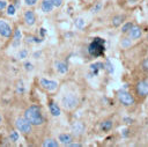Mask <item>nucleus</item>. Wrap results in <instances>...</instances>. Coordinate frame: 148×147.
Returning a JSON list of instances; mask_svg holds the SVG:
<instances>
[{"label":"nucleus","instance_id":"f257e3e1","mask_svg":"<svg viewBox=\"0 0 148 147\" xmlns=\"http://www.w3.org/2000/svg\"><path fill=\"white\" fill-rule=\"evenodd\" d=\"M24 117L31 123L32 126H40L44 123V115L39 105H30L24 111Z\"/></svg>","mask_w":148,"mask_h":147},{"label":"nucleus","instance_id":"f03ea898","mask_svg":"<svg viewBox=\"0 0 148 147\" xmlns=\"http://www.w3.org/2000/svg\"><path fill=\"white\" fill-rule=\"evenodd\" d=\"M80 104V100L79 97L73 94V93H68V94H65L62 97H61V106L65 109V110H74L75 108H77V105Z\"/></svg>","mask_w":148,"mask_h":147},{"label":"nucleus","instance_id":"7ed1b4c3","mask_svg":"<svg viewBox=\"0 0 148 147\" xmlns=\"http://www.w3.org/2000/svg\"><path fill=\"white\" fill-rule=\"evenodd\" d=\"M104 51V41L102 38H94V41L88 46V52L92 57H98Z\"/></svg>","mask_w":148,"mask_h":147},{"label":"nucleus","instance_id":"20e7f679","mask_svg":"<svg viewBox=\"0 0 148 147\" xmlns=\"http://www.w3.org/2000/svg\"><path fill=\"white\" fill-rule=\"evenodd\" d=\"M14 125H15V128L23 134H29L32 132V125L25 117H17Z\"/></svg>","mask_w":148,"mask_h":147},{"label":"nucleus","instance_id":"39448f33","mask_svg":"<svg viewBox=\"0 0 148 147\" xmlns=\"http://www.w3.org/2000/svg\"><path fill=\"white\" fill-rule=\"evenodd\" d=\"M117 97H118L119 102L125 106H130V105L134 104V97L132 96L131 93H128L126 90H118Z\"/></svg>","mask_w":148,"mask_h":147},{"label":"nucleus","instance_id":"423d86ee","mask_svg":"<svg viewBox=\"0 0 148 147\" xmlns=\"http://www.w3.org/2000/svg\"><path fill=\"white\" fill-rule=\"evenodd\" d=\"M39 86L46 91H54L58 88L59 83L54 80H50V79H46V78H40L39 79Z\"/></svg>","mask_w":148,"mask_h":147},{"label":"nucleus","instance_id":"0eeeda50","mask_svg":"<svg viewBox=\"0 0 148 147\" xmlns=\"http://www.w3.org/2000/svg\"><path fill=\"white\" fill-rule=\"evenodd\" d=\"M0 35L5 38H10L12 35H13L12 27L3 19H0Z\"/></svg>","mask_w":148,"mask_h":147},{"label":"nucleus","instance_id":"6e6552de","mask_svg":"<svg viewBox=\"0 0 148 147\" xmlns=\"http://www.w3.org/2000/svg\"><path fill=\"white\" fill-rule=\"evenodd\" d=\"M72 134L75 137H80L86 132V125L82 122H74L71 126Z\"/></svg>","mask_w":148,"mask_h":147},{"label":"nucleus","instance_id":"1a4fd4ad","mask_svg":"<svg viewBox=\"0 0 148 147\" xmlns=\"http://www.w3.org/2000/svg\"><path fill=\"white\" fill-rule=\"evenodd\" d=\"M23 21H24V23L27 25L32 27L36 23V15H35L34 10H31V9L25 10L24 14H23Z\"/></svg>","mask_w":148,"mask_h":147},{"label":"nucleus","instance_id":"9d476101","mask_svg":"<svg viewBox=\"0 0 148 147\" xmlns=\"http://www.w3.org/2000/svg\"><path fill=\"white\" fill-rule=\"evenodd\" d=\"M136 93L140 95V96H147L148 95V81L146 80H141L136 83Z\"/></svg>","mask_w":148,"mask_h":147},{"label":"nucleus","instance_id":"9b49d317","mask_svg":"<svg viewBox=\"0 0 148 147\" xmlns=\"http://www.w3.org/2000/svg\"><path fill=\"white\" fill-rule=\"evenodd\" d=\"M73 139H74V135L72 133H60L58 135V141L59 144L64 145V146H68L71 142H73Z\"/></svg>","mask_w":148,"mask_h":147},{"label":"nucleus","instance_id":"f8f14e48","mask_svg":"<svg viewBox=\"0 0 148 147\" xmlns=\"http://www.w3.org/2000/svg\"><path fill=\"white\" fill-rule=\"evenodd\" d=\"M127 34H128V37H130L131 39H139V38L142 36V30H141L140 27L133 25V27L128 30Z\"/></svg>","mask_w":148,"mask_h":147},{"label":"nucleus","instance_id":"ddd939ff","mask_svg":"<svg viewBox=\"0 0 148 147\" xmlns=\"http://www.w3.org/2000/svg\"><path fill=\"white\" fill-rule=\"evenodd\" d=\"M49 110H50V113L53 116V117H58L61 115V109L59 106V104L54 101H50L49 102Z\"/></svg>","mask_w":148,"mask_h":147},{"label":"nucleus","instance_id":"4468645a","mask_svg":"<svg viewBox=\"0 0 148 147\" xmlns=\"http://www.w3.org/2000/svg\"><path fill=\"white\" fill-rule=\"evenodd\" d=\"M54 68H56V71H57L58 73H60V74H66V73L68 72V65H67L65 61H60V60L56 61V63H54Z\"/></svg>","mask_w":148,"mask_h":147},{"label":"nucleus","instance_id":"2eb2a0df","mask_svg":"<svg viewBox=\"0 0 148 147\" xmlns=\"http://www.w3.org/2000/svg\"><path fill=\"white\" fill-rule=\"evenodd\" d=\"M40 8L43 10V13L47 14V13H51L54 8L53 6V2L52 0H42V3H40Z\"/></svg>","mask_w":148,"mask_h":147},{"label":"nucleus","instance_id":"dca6fc26","mask_svg":"<svg viewBox=\"0 0 148 147\" xmlns=\"http://www.w3.org/2000/svg\"><path fill=\"white\" fill-rule=\"evenodd\" d=\"M42 145L44 147H58L59 141H57V139H53V138H46V139H44Z\"/></svg>","mask_w":148,"mask_h":147},{"label":"nucleus","instance_id":"f3484780","mask_svg":"<svg viewBox=\"0 0 148 147\" xmlns=\"http://www.w3.org/2000/svg\"><path fill=\"white\" fill-rule=\"evenodd\" d=\"M112 126H113V123H112V120H110V119L103 120V122L101 123V130L104 131V132L110 131V130L112 128Z\"/></svg>","mask_w":148,"mask_h":147},{"label":"nucleus","instance_id":"a211bd4d","mask_svg":"<svg viewBox=\"0 0 148 147\" xmlns=\"http://www.w3.org/2000/svg\"><path fill=\"white\" fill-rule=\"evenodd\" d=\"M21 37H22V35H21L20 29H16V30L14 31V35H13V45H14V46H16V45L20 44Z\"/></svg>","mask_w":148,"mask_h":147},{"label":"nucleus","instance_id":"6ab92c4d","mask_svg":"<svg viewBox=\"0 0 148 147\" xmlns=\"http://www.w3.org/2000/svg\"><path fill=\"white\" fill-rule=\"evenodd\" d=\"M123 21H124V16L123 15H116V16L112 17V25L113 27H118V25H120L123 23Z\"/></svg>","mask_w":148,"mask_h":147},{"label":"nucleus","instance_id":"aec40b11","mask_svg":"<svg viewBox=\"0 0 148 147\" xmlns=\"http://www.w3.org/2000/svg\"><path fill=\"white\" fill-rule=\"evenodd\" d=\"M18 138H20V134H18V131L17 130H12L9 132V140L12 142H16L18 140Z\"/></svg>","mask_w":148,"mask_h":147},{"label":"nucleus","instance_id":"412c9836","mask_svg":"<svg viewBox=\"0 0 148 147\" xmlns=\"http://www.w3.org/2000/svg\"><path fill=\"white\" fill-rule=\"evenodd\" d=\"M74 24H75V27H76L77 29H82V28L86 25V21H84V19H82V17H77V19H75Z\"/></svg>","mask_w":148,"mask_h":147},{"label":"nucleus","instance_id":"4be33fe9","mask_svg":"<svg viewBox=\"0 0 148 147\" xmlns=\"http://www.w3.org/2000/svg\"><path fill=\"white\" fill-rule=\"evenodd\" d=\"M120 45H121L123 49H127V47H130L132 45V39L130 37L128 38H123L121 42H120Z\"/></svg>","mask_w":148,"mask_h":147},{"label":"nucleus","instance_id":"5701e85b","mask_svg":"<svg viewBox=\"0 0 148 147\" xmlns=\"http://www.w3.org/2000/svg\"><path fill=\"white\" fill-rule=\"evenodd\" d=\"M18 59H25L28 58V51L25 49H21L18 52H17V56H16Z\"/></svg>","mask_w":148,"mask_h":147},{"label":"nucleus","instance_id":"b1692460","mask_svg":"<svg viewBox=\"0 0 148 147\" xmlns=\"http://www.w3.org/2000/svg\"><path fill=\"white\" fill-rule=\"evenodd\" d=\"M15 12H16V8L13 3H10L9 6H7V15L9 16H14L15 15Z\"/></svg>","mask_w":148,"mask_h":147},{"label":"nucleus","instance_id":"393cba45","mask_svg":"<svg viewBox=\"0 0 148 147\" xmlns=\"http://www.w3.org/2000/svg\"><path fill=\"white\" fill-rule=\"evenodd\" d=\"M132 27H133V23H132V22H126V23L121 27V32H123V34L128 32V30H130Z\"/></svg>","mask_w":148,"mask_h":147},{"label":"nucleus","instance_id":"a878e982","mask_svg":"<svg viewBox=\"0 0 148 147\" xmlns=\"http://www.w3.org/2000/svg\"><path fill=\"white\" fill-rule=\"evenodd\" d=\"M90 68H91V71H94L95 73H97L98 69L103 68V64H102V63H95V64H91V65H90Z\"/></svg>","mask_w":148,"mask_h":147},{"label":"nucleus","instance_id":"bb28decb","mask_svg":"<svg viewBox=\"0 0 148 147\" xmlns=\"http://www.w3.org/2000/svg\"><path fill=\"white\" fill-rule=\"evenodd\" d=\"M101 8H102V3H101V2H97V3L91 8V13H98V12L101 10Z\"/></svg>","mask_w":148,"mask_h":147},{"label":"nucleus","instance_id":"cd10ccee","mask_svg":"<svg viewBox=\"0 0 148 147\" xmlns=\"http://www.w3.org/2000/svg\"><path fill=\"white\" fill-rule=\"evenodd\" d=\"M24 68H25V71H29V72H31L32 69H34V66H32V64L31 63H24Z\"/></svg>","mask_w":148,"mask_h":147},{"label":"nucleus","instance_id":"c85d7f7f","mask_svg":"<svg viewBox=\"0 0 148 147\" xmlns=\"http://www.w3.org/2000/svg\"><path fill=\"white\" fill-rule=\"evenodd\" d=\"M38 2V0H24V3L27 6H35Z\"/></svg>","mask_w":148,"mask_h":147},{"label":"nucleus","instance_id":"c756f323","mask_svg":"<svg viewBox=\"0 0 148 147\" xmlns=\"http://www.w3.org/2000/svg\"><path fill=\"white\" fill-rule=\"evenodd\" d=\"M17 93H20V94H22L23 91H24V87H23V83H22V81H20V83L17 84V90H16Z\"/></svg>","mask_w":148,"mask_h":147},{"label":"nucleus","instance_id":"7c9ffc66","mask_svg":"<svg viewBox=\"0 0 148 147\" xmlns=\"http://www.w3.org/2000/svg\"><path fill=\"white\" fill-rule=\"evenodd\" d=\"M52 2H53V6H54V7L59 8V7H60V6L62 5L64 0H52Z\"/></svg>","mask_w":148,"mask_h":147},{"label":"nucleus","instance_id":"2f4dec72","mask_svg":"<svg viewBox=\"0 0 148 147\" xmlns=\"http://www.w3.org/2000/svg\"><path fill=\"white\" fill-rule=\"evenodd\" d=\"M7 7V2L5 0H0V10H3Z\"/></svg>","mask_w":148,"mask_h":147},{"label":"nucleus","instance_id":"473e14b6","mask_svg":"<svg viewBox=\"0 0 148 147\" xmlns=\"http://www.w3.org/2000/svg\"><path fill=\"white\" fill-rule=\"evenodd\" d=\"M142 67H143L145 71L148 72V58H146V59L143 60V63H142Z\"/></svg>","mask_w":148,"mask_h":147},{"label":"nucleus","instance_id":"72a5a7b5","mask_svg":"<svg viewBox=\"0 0 148 147\" xmlns=\"http://www.w3.org/2000/svg\"><path fill=\"white\" fill-rule=\"evenodd\" d=\"M68 146H71V147H81L82 145H81V144H79V142H71Z\"/></svg>","mask_w":148,"mask_h":147},{"label":"nucleus","instance_id":"f704fd0d","mask_svg":"<svg viewBox=\"0 0 148 147\" xmlns=\"http://www.w3.org/2000/svg\"><path fill=\"white\" fill-rule=\"evenodd\" d=\"M1 124H2V116L0 115V125H1Z\"/></svg>","mask_w":148,"mask_h":147}]
</instances>
